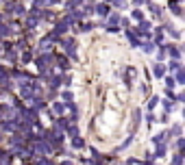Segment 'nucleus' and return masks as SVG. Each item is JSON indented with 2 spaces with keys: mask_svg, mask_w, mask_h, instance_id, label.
<instances>
[{
  "mask_svg": "<svg viewBox=\"0 0 185 165\" xmlns=\"http://www.w3.org/2000/svg\"><path fill=\"white\" fill-rule=\"evenodd\" d=\"M96 11H98V15H102V18H105V15H107V11H109V7H107V4H98V7H96Z\"/></svg>",
  "mask_w": 185,
  "mask_h": 165,
  "instance_id": "obj_1",
  "label": "nucleus"
},
{
  "mask_svg": "<svg viewBox=\"0 0 185 165\" xmlns=\"http://www.w3.org/2000/svg\"><path fill=\"white\" fill-rule=\"evenodd\" d=\"M155 74H157V76H161V74H163V65H161V63L155 68Z\"/></svg>",
  "mask_w": 185,
  "mask_h": 165,
  "instance_id": "obj_2",
  "label": "nucleus"
},
{
  "mask_svg": "<svg viewBox=\"0 0 185 165\" xmlns=\"http://www.w3.org/2000/svg\"><path fill=\"white\" fill-rule=\"evenodd\" d=\"M118 20H120V15L116 13V15H111V20H109V22H111V24H118Z\"/></svg>",
  "mask_w": 185,
  "mask_h": 165,
  "instance_id": "obj_3",
  "label": "nucleus"
},
{
  "mask_svg": "<svg viewBox=\"0 0 185 165\" xmlns=\"http://www.w3.org/2000/svg\"><path fill=\"white\" fill-rule=\"evenodd\" d=\"M116 7L122 9V7H126V2H124V0H116Z\"/></svg>",
  "mask_w": 185,
  "mask_h": 165,
  "instance_id": "obj_4",
  "label": "nucleus"
},
{
  "mask_svg": "<svg viewBox=\"0 0 185 165\" xmlns=\"http://www.w3.org/2000/svg\"><path fill=\"white\" fill-rule=\"evenodd\" d=\"M133 18H135V20H141L144 15H141V11H133Z\"/></svg>",
  "mask_w": 185,
  "mask_h": 165,
  "instance_id": "obj_5",
  "label": "nucleus"
},
{
  "mask_svg": "<svg viewBox=\"0 0 185 165\" xmlns=\"http://www.w3.org/2000/svg\"><path fill=\"white\" fill-rule=\"evenodd\" d=\"M166 85H168V87H170V89H172V87H174V85H177V82L172 81V78H166Z\"/></svg>",
  "mask_w": 185,
  "mask_h": 165,
  "instance_id": "obj_6",
  "label": "nucleus"
},
{
  "mask_svg": "<svg viewBox=\"0 0 185 165\" xmlns=\"http://www.w3.org/2000/svg\"><path fill=\"white\" fill-rule=\"evenodd\" d=\"M141 2H144V0H135V4H141Z\"/></svg>",
  "mask_w": 185,
  "mask_h": 165,
  "instance_id": "obj_7",
  "label": "nucleus"
}]
</instances>
